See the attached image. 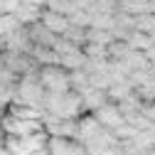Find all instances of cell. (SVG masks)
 Segmentation results:
<instances>
[{
	"mask_svg": "<svg viewBox=\"0 0 155 155\" xmlns=\"http://www.w3.org/2000/svg\"><path fill=\"white\" fill-rule=\"evenodd\" d=\"M3 130L8 135H17V138H25V135H32L37 130H42L40 121H27V118H17V116H8L3 118Z\"/></svg>",
	"mask_w": 155,
	"mask_h": 155,
	"instance_id": "cell-2",
	"label": "cell"
},
{
	"mask_svg": "<svg viewBox=\"0 0 155 155\" xmlns=\"http://www.w3.org/2000/svg\"><path fill=\"white\" fill-rule=\"evenodd\" d=\"M86 42H94V45H111V42H113V32L91 27V30L86 32Z\"/></svg>",
	"mask_w": 155,
	"mask_h": 155,
	"instance_id": "cell-11",
	"label": "cell"
},
{
	"mask_svg": "<svg viewBox=\"0 0 155 155\" xmlns=\"http://www.w3.org/2000/svg\"><path fill=\"white\" fill-rule=\"evenodd\" d=\"M47 130L52 135H59V138H67V135L76 133V123L71 118H59V121H49L47 123Z\"/></svg>",
	"mask_w": 155,
	"mask_h": 155,
	"instance_id": "cell-7",
	"label": "cell"
},
{
	"mask_svg": "<svg viewBox=\"0 0 155 155\" xmlns=\"http://www.w3.org/2000/svg\"><path fill=\"white\" fill-rule=\"evenodd\" d=\"M0 155H12V153H10L8 148H0Z\"/></svg>",
	"mask_w": 155,
	"mask_h": 155,
	"instance_id": "cell-15",
	"label": "cell"
},
{
	"mask_svg": "<svg viewBox=\"0 0 155 155\" xmlns=\"http://www.w3.org/2000/svg\"><path fill=\"white\" fill-rule=\"evenodd\" d=\"M40 8L37 5H30V3H25V0H20L17 3V8L12 10V15L20 20V25H35L37 20H40Z\"/></svg>",
	"mask_w": 155,
	"mask_h": 155,
	"instance_id": "cell-6",
	"label": "cell"
},
{
	"mask_svg": "<svg viewBox=\"0 0 155 155\" xmlns=\"http://www.w3.org/2000/svg\"><path fill=\"white\" fill-rule=\"evenodd\" d=\"M30 155H49V153H47V148H40V150H35V153H30Z\"/></svg>",
	"mask_w": 155,
	"mask_h": 155,
	"instance_id": "cell-14",
	"label": "cell"
},
{
	"mask_svg": "<svg viewBox=\"0 0 155 155\" xmlns=\"http://www.w3.org/2000/svg\"><path fill=\"white\" fill-rule=\"evenodd\" d=\"M145 57H148V62H150V64L155 62V45H150V47L145 49Z\"/></svg>",
	"mask_w": 155,
	"mask_h": 155,
	"instance_id": "cell-13",
	"label": "cell"
},
{
	"mask_svg": "<svg viewBox=\"0 0 155 155\" xmlns=\"http://www.w3.org/2000/svg\"><path fill=\"white\" fill-rule=\"evenodd\" d=\"M133 30H138L143 35H153L155 32V12H140V15H133Z\"/></svg>",
	"mask_w": 155,
	"mask_h": 155,
	"instance_id": "cell-8",
	"label": "cell"
},
{
	"mask_svg": "<svg viewBox=\"0 0 155 155\" xmlns=\"http://www.w3.org/2000/svg\"><path fill=\"white\" fill-rule=\"evenodd\" d=\"M0 47H3V45H0Z\"/></svg>",
	"mask_w": 155,
	"mask_h": 155,
	"instance_id": "cell-16",
	"label": "cell"
},
{
	"mask_svg": "<svg viewBox=\"0 0 155 155\" xmlns=\"http://www.w3.org/2000/svg\"><path fill=\"white\" fill-rule=\"evenodd\" d=\"M101 130V126H99V121L96 118H84L81 123H76V135H79L81 140H89L94 133H99Z\"/></svg>",
	"mask_w": 155,
	"mask_h": 155,
	"instance_id": "cell-9",
	"label": "cell"
},
{
	"mask_svg": "<svg viewBox=\"0 0 155 155\" xmlns=\"http://www.w3.org/2000/svg\"><path fill=\"white\" fill-rule=\"evenodd\" d=\"M96 121H99V126H106V128H118V126L126 123L123 113L113 104H104V106L96 108Z\"/></svg>",
	"mask_w": 155,
	"mask_h": 155,
	"instance_id": "cell-4",
	"label": "cell"
},
{
	"mask_svg": "<svg viewBox=\"0 0 155 155\" xmlns=\"http://www.w3.org/2000/svg\"><path fill=\"white\" fill-rule=\"evenodd\" d=\"M40 22L52 32V35H57L59 37L67 27H69V20H67V15H62V12H54V10H47V12H40Z\"/></svg>",
	"mask_w": 155,
	"mask_h": 155,
	"instance_id": "cell-5",
	"label": "cell"
},
{
	"mask_svg": "<svg viewBox=\"0 0 155 155\" xmlns=\"http://www.w3.org/2000/svg\"><path fill=\"white\" fill-rule=\"evenodd\" d=\"M130 49H138V52H145L153 42H150V35H143V32H138V30H135L133 35H130V40L126 42Z\"/></svg>",
	"mask_w": 155,
	"mask_h": 155,
	"instance_id": "cell-12",
	"label": "cell"
},
{
	"mask_svg": "<svg viewBox=\"0 0 155 155\" xmlns=\"http://www.w3.org/2000/svg\"><path fill=\"white\" fill-rule=\"evenodd\" d=\"M47 153L49 155H86V148H81L79 143H71L69 138L52 135L47 140Z\"/></svg>",
	"mask_w": 155,
	"mask_h": 155,
	"instance_id": "cell-3",
	"label": "cell"
},
{
	"mask_svg": "<svg viewBox=\"0 0 155 155\" xmlns=\"http://www.w3.org/2000/svg\"><path fill=\"white\" fill-rule=\"evenodd\" d=\"M121 8L126 15H140L150 10V3L148 0H121Z\"/></svg>",
	"mask_w": 155,
	"mask_h": 155,
	"instance_id": "cell-10",
	"label": "cell"
},
{
	"mask_svg": "<svg viewBox=\"0 0 155 155\" xmlns=\"http://www.w3.org/2000/svg\"><path fill=\"white\" fill-rule=\"evenodd\" d=\"M37 76H40V84L47 86V91H69V74L62 71L59 67L47 64Z\"/></svg>",
	"mask_w": 155,
	"mask_h": 155,
	"instance_id": "cell-1",
	"label": "cell"
}]
</instances>
